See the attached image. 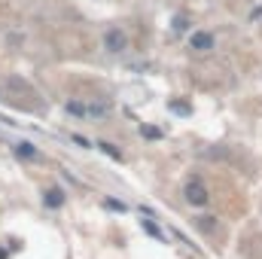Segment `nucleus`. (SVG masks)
<instances>
[{
  "label": "nucleus",
  "instance_id": "2",
  "mask_svg": "<svg viewBox=\"0 0 262 259\" xmlns=\"http://www.w3.org/2000/svg\"><path fill=\"white\" fill-rule=\"evenodd\" d=\"M183 198H186L189 204H195V207H204V204H207V189H204V183L189 180V183L183 186Z\"/></svg>",
  "mask_w": 262,
  "mask_h": 259
},
{
  "label": "nucleus",
  "instance_id": "5",
  "mask_svg": "<svg viewBox=\"0 0 262 259\" xmlns=\"http://www.w3.org/2000/svg\"><path fill=\"white\" fill-rule=\"evenodd\" d=\"M64 107H67V113H70V116H76V119H85V116L92 113V110H89L85 104H79V101H67Z\"/></svg>",
  "mask_w": 262,
  "mask_h": 259
},
{
  "label": "nucleus",
  "instance_id": "1",
  "mask_svg": "<svg viewBox=\"0 0 262 259\" xmlns=\"http://www.w3.org/2000/svg\"><path fill=\"white\" fill-rule=\"evenodd\" d=\"M104 49H107V52H113V55H119V52H125V49H128V37H125L119 28H110V31L104 34Z\"/></svg>",
  "mask_w": 262,
  "mask_h": 259
},
{
  "label": "nucleus",
  "instance_id": "6",
  "mask_svg": "<svg viewBox=\"0 0 262 259\" xmlns=\"http://www.w3.org/2000/svg\"><path fill=\"white\" fill-rule=\"evenodd\" d=\"M43 201H46V207H61V204H64V192H61V189H49Z\"/></svg>",
  "mask_w": 262,
  "mask_h": 259
},
{
  "label": "nucleus",
  "instance_id": "3",
  "mask_svg": "<svg viewBox=\"0 0 262 259\" xmlns=\"http://www.w3.org/2000/svg\"><path fill=\"white\" fill-rule=\"evenodd\" d=\"M216 46V40H213V34L210 31H198L189 37V49H195V52H210Z\"/></svg>",
  "mask_w": 262,
  "mask_h": 259
},
{
  "label": "nucleus",
  "instance_id": "4",
  "mask_svg": "<svg viewBox=\"0 0 262 259\" xmlns=\"http://www.w3.org/2000/svg\"><path fill=\"white\" fill-rule=\"evenodd\" d=\"M12 149H15V156H18V159H28V162H34V159H40V149H37L34 143H28V140H21V143H15Z\"/></svg>",
  "mask_w": 262,
  "mask_h": 259
},
{
  "label": "nucleus",
  "instance_id": "9",
  "mask_svg": "<svg viewBox=\"0 0 262 259\" xmlns=\"http://www.w3.org/2000/svg\"><path fill=\"white\" fill-rule=\"evenodd\" d=\"M143 229H146V232H149V235H156V238H162V241H165V235H162V232H159V226H152V223H149V220H143Z\"/></svg>",
  "mask_w": 262,
  "mask_h": 259
},
{
  "label": "nucleus",
  "instance_id": "8",
  "mask_svg": "<svg viewBox=\"0 0 262 259\" xmlns=\"http://www.w3.org/2000/svg\"><path fill=\"white\" fill-rule=\"evenodd\" d=\"M186 28H189V21H186L183 15H177V18H174V31H177V34H183Z\"/></svg>",
  "mask_w": 262,
  "mask_h": 259
},
{
  "label": "nucleus",
  "instance_id": "10",
  "mask_svg": "<svg viewBox=\"0 0 262 259\" xmlns=\"http://www.w3.org/2000/svg\"><path fill=\"white\" fill-rule=\"evenodd\" d=\"M98 146H101V153H110L113 159H122V153H116V149H113V143H98Z\"/></svg>",
  "mask_w": 262,
  "mask_h": 259
},
{
  "label": "nucleus",
  "instance_id": "7",
  "mask_svg": "<svg viewBox=\"0 0 262 259\" xmlns=\"http://www.w3.org/2000/svg\"><path fill=\"white\" fill-rule=\"evenodd\" d=\"M195 229H198V232H207V235H210V232L216 229V220H213V217H198V220H195Z\"/></svg>",
  "mask_w": 262,
  "mask_h": 259
}]
</instances>
